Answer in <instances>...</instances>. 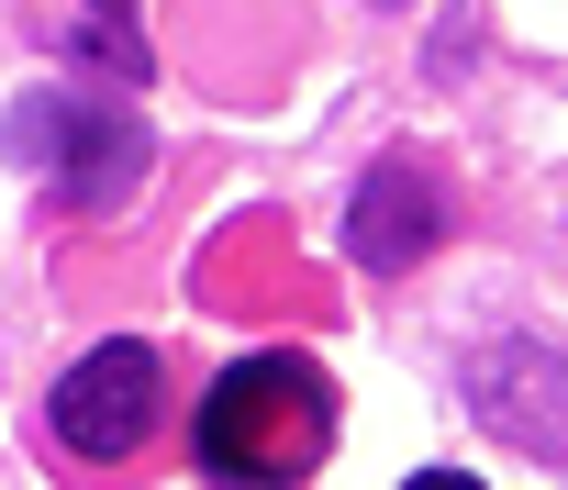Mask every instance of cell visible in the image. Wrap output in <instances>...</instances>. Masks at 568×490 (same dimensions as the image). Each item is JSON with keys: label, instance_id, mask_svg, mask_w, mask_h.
Masks as SVG:
<instances>
[{"label": "cell", "instance_id": "cell-1", "mask_svg": "<svg viewBox=\"0 0 568 490\" xmlns=\"http://www.w3.org/2000/svg\"><path fill=\"white\" fill-rule=\"evenodd\" d=\"M335 446V379L291 346H256L234 368H212L201 412H190V457L212 490H302Z\"/></svg>", "mask_w": 568, "mask_h": 490}, {"label": "cell", "instance_id": "cell-2", "mask_svg": "<svg viewBox=\"0 0 568 490\" xmlns=\"http://www.w3.org/2000/svg\"><path fill=\"white\" fill-rule=\"evenodd\" d=\"M12 167L79 212V223H112L145 201V167H156V134L123 112V90H12Z\"/></svg>", "mask_w": 568, "mask_h": 490}, {"label": "cell", "instance_id": "cell-3", "mask_svg": "<svg viewBox=\"0 0 568 490\" xmlns=\"http://www.w3.org/2000/svg\"><path fill=\"white\" fill-rule=\"evenodd\" d=\"M156 412H168V368H156L145 335H112V346L68 357L57 390H45V435H57L68 457H90V468L134 457V446L156 435Z\"/></svg>", "mask_w": 568, "mask_h": 490}, {"label": "cell", "instance_id": "cell-4", "mask_svg": "<svg viewBox=\"0 0 568 490\" xmlns=\"http://www.w3.org/2000/svg\"><path fill=\"white\" fill-rule=\"evenodd\" d=\"M468 423H479L490 446L568 457V357L535 346V335H490V346H468Z\"/></svg>", "mask_w": 568, "mask_h": 490}, {"label": "cell", "instance_id": "cell-5", "mask_svg": "<svg viewBox=\"0 0 568 490\" xmlns=\"http://www.w3.org/2000/svg\"><path fill=\"white\" fill-rule=\"evenodd\" d=\"M446 234H457V190H446L424 156H379V167L357 178V201H346V268L402 279V268L435 257Z\"/></svg>", "mask_w": 568, "mask_h": 490}, {"label": "cell", "instance_id": "cell-6", "mask_svg": "<svg viewBox=\"0 0 568 490\" xmlns=\"http://www.w3.org/2000/svg\"><path fill=\"white\" fill-rule=\"evenodd\" d=\"M12 23H23V45H34V57L79 68L90 90H145V79H156L134 0H12Z\"/></svg>", "mask_w": 568, "mask_h": 490}, {"label": "cell", "instance_id": "cell-7", "mask_svg": "<svg viewBox=\"0 0 568 490\" xmlns=\"http://www.w3.org/2000/svg\"><path fill=\"white\" fill-rule=\"evenodd\" d=\"M402 490H479V479H468V468H413Z\"/></svg>", "mask_w": 568, "mask_h": 490}]
</instances>
